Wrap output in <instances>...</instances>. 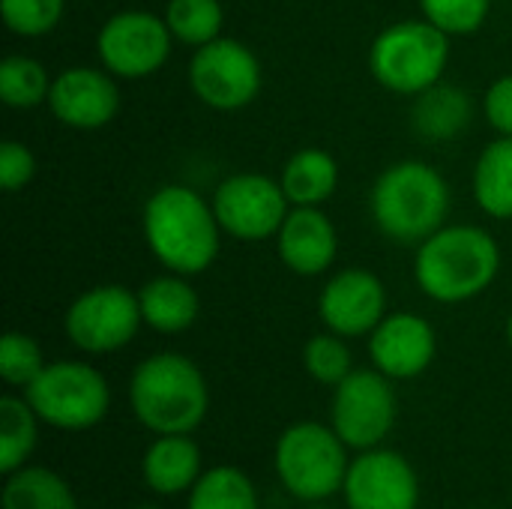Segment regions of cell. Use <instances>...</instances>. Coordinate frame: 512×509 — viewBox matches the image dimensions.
<instances>
[{
	"label": "cell",
	"mask_w": 512,
	"mask_h": 509,
	"mask_svg": "<svg viewBox=\"0 0 512 509\" xmlns=\"http://www.w3.org/2000/svg\"><path fill=\"white\" fill-rule=\"evenodd\" d=\"M24 399L42 423L60 432H87L111 408V390L102 372L78 360L48 363L24 390Z\"/></svg>",
	"instance_id": "52a82bcc"
},
{
	"label": "cell",
	"mask_w": 512,
	"mask_h": 509,
	"mask_svg": "<svg viewBox=\"0 0 512 509\" xmlns=\"http://www.w3.org/2000/svg\"><path fill=\"white\" fill-rule=\"evenodd\" d=\"M0 12L15 36L36 39L57 27L63 15V0H0Z\"/></svg>",
	"instance_id": "4dcf8cb0"
},
{
	"label": "cell",
	"mask_w": 512,
	"mask_h": 509,
	"mask_svg": "<svg viewBox=\"0 0 512 509\" xmlns=\"http://www.w3.org/2000/svg\"><path fill=\"white\" fill-rule=\"evenodd\" d=\"M450 60V36L432 21H396L369 48V69L378 84L402 96L435 87Z\"/></svg>",
	"instance_id": "5b68a950"
},
{
	"label": "cell",
	"mask_w": 512,
	"mask_h": 509,
	"mask_svg": "<svg viewBox=\"0 0 512 509\" xmlns=\"http://www.w3.org/2000/svg\"><path fill=\"white\" fill-rule=\"evenodd\" d=\"M348 447L333 426L324 423H294L288 426L273 453V468L279 483L306 504H321L342 492L348 474Z\"/></svg>",
	"instance_id": "8992f818"
},
{
	"label": "cell",
	"mask_w": 512,
	"mask_h": 509,
	"mask_svg": "<svg viewBox=\"0 0 512 509\" xmlns=\"http://www.w3.org/2000/svg\"><path fill=\"white\" fill-rule=\"evenodd\" d=\"M39 417L27 399L3 396L0 399V471L12 474L27 465L39 438Z\"/></svg>",
	"instance_id": "cb8c5ba5"
},
{
	"label": "cell",
	"mask_w": 512,
	"mask_h": 509,
	"mask_svg": "<svg viewBox=\"0 0 512 509\" xmlns=\"http://www.w3.org/2000/svg\"><path fill=\"white\" fill-rule=\"evenodd\" d=\"M138 509H162V507H138Z\"/></svg>",
	"instance_id": "d590c367"
},
{
	"label": "cell",
	"mask_w": 512,
	"mask_h": 509,
	"mask_svg": "<svg viewBox=\"0 0 512 509\" xmlns=\"http://www.w3.org/2000/svg\"><path fill=\"white\" fill-rule=\"evenodd\" d=\"M450 210L447 180L426 162L390 165L372 186V219L384 237L411 246L444 228Z\"/></svg>",
	"instance_id": "277c9868"
},
{
	"label": "cell",
	"mask_w": 512,
	"mask_h": 509,
	"mask_svg": "<svg viewBox=\"0 0 512 509\" xmlns=\"http://www.w3.org/2000/svg\"><path fill=\"white\" fill-rule=\"evenodd\" d=\"M36 174V159L21 141H3L0 147V186L6 192L24 189Z\"/></svg>",
	"instance_id": "1f68e13d"
},
{
	"label": "cell",
	"mask_w": 512,
	"mask_h": 509,
	"mask_svg": "<svg viewBox=\"0 0 512 509\" xmlns=\"http://www.w3.org/2000/svg\"><path fill=\"white\" fill-rule=\"evenodd\" d=\"M318 312L330 333L342 339L366 336L387 318L384 282L369 270H342L321 291Z\"/></svg>",
	"instance_id": "5bb4252c"
},
{
	"label": "cell",
	"mask_w": 512,
	"mask_h": 509,
	"mask_svg": "<svg viewBox=\"0 0 512 509\" xmlns=\"http://www.w3.org/2000/svg\"><path fill=\"white\" fill-rule=\"evenodd\" d=\"M141 474L156 495H183L201 480V450L192 435H156L141 459Z\"/></svg>",
	"instance_id": "ac0fdd59"
},
{
	"label": "cell",
	"mask_w": 512,
	"mask_h": 509,
	"mask_svg": "<svg viewBox=\"0 0 512 509\" xmlns=\"http://www.w3.org/2000/svg\"><path fill=\"white\" fill-rule=\"evenodd\" d=\"M186 509H261L255 483L234 465H216L201 474Z\"/></svg>",
	"instance_id": "d4e9b609"
},
{
	"label": "cell",
	"mask_w": 512,
	"mask_h": 509,
	"mask_svg": "<svg viewBox=\"0 0 512 509\" xmlns=\"http://www.w3.org/2000/svg\"><path fill=\"white\" fill-rule=\"evenodd\" d=\"M51 81L39 60L12 54L0 63V99L9 108H36L48 99Z\"/></svg>",
	"instance_id": "484cf974"
},
{
	"label": "cell",
	"mask_w": 512,
	"mask_h": 509,
	"mask_svg": "<svg viewBox=\"0 0 512 509\" xmlns=\"http://www.w3.org/2000/svg\"><path fill=\"white\" fill-rule=\"evenodd\" d=\"M102 66L117 78H147L171 54V27L165 18L141 9L111 15L96 39Z\"/></svg>",
	"instance_id": "8fae6325"
},
{
	"label": "cell",
	"mask_w": 512,
	"mask_h": 509,
	"mask_svg": "<svg viewBox=\"0 0 512 509\" xmlns=\"http://www.w3.org/2000/svg\"><path fill=\"white\" fill-rule=\"evenodd\" d=\"M471 120V99L465 90L450 87V84H435L420 93L414 105V126L420 135L444 141L459 135Z\"/></svg>",
	"instance_id": "603a6c76"
},
{
	"label": "cell",
	"mask_w": 512,
	"mask_h": 509,
	"mask_svg": "<svg viewBox=\"0 0 512 509\" xmlns=\"http://www.w3.org/2000/svg\"><path fill=\"white\" fill-rule=\"evenodd\" d=\"M279 183L294 207H318L336 192L339 165L327 150L306 147V150H297L285 162Z\"/></svg>",
	"instance_id": "ffe728a7"
},
{
	"label": "cell",
	"mask_w": 512,
	"mask_h": 509,
	"mask_svg": "<svg viewBox=\"0 0 512 509\" xmlns=\"http://www.w3.org/2000/svg\"><path fill=\"white\" fill-rule=\"evenodd\" d=\"M483 111L495 132L512 138V75H501L498 81H492L483 99Z\"/></svg>",
	"instance_id": "d6a6232c"
},
{
	"label": "cell",
	"mask_w": 512,
	"mask_h": 509,
	"mask_svg": "<svg viewBox=\"0 0 512 509\" xmlns=\"http://www.w3.org/2000/svg\"><path fill=\"white\" fill-rule=\"evenodd\" d=\"M219 228L216 210L189 186H162L144 207L150 252L180 276H198L216 261Z\"/></svg>",
	"instance_id": "7a4b0ae2"
},
{
	"label": "cell",
	"mask_w": 512,
	"mask_h": 509,
	"mask_svg": "<svg viewBox=\"0 0 512 509\" xmlns=\"http://www.w3.org/2000/svg\"><path fill=\"white\" fill-rule=\"evenodd\" d=\"M45 366L48 363L42 360V348L30 336L6 333L0 339V375L9 387L27 390Z\"/></svg>",
	"instance_id": "f1b7e54d"
},
{
	"label": "cell",
	"mask_w": 512,
	"mask_h": 509,
	"mask_svg": "<svg viewBox=\"0 0 512 509\" xmlns=\"http://www.w3.org/2000/svg\"><path fill=\"white\" fill-rule=\"evenodd\" d=\"M189 84L204 105L216 111H237L258 96L261 63L243 42L219 36L192 54Z\"/></svg>",
	"instance_id": "30bf717a"
},
{
	"label": "cell",
	"mask_w": 512,
	"mask_h": 509,
	"mask_svg": "<svg viewBox=\"0 0 512 509\" xmlns=\"http://www.w3.org/2000/svg\"><path fill=\"white\" fill-rule=\"evenodd\" d=\"M138 303H141V315L144 324L153 327L156 333H183L195 324L198 318V294L195 288L177 276H159L150 279L141 291H138Z\"/></svg>",
	"instance_id": "d6986e66"
},
{
	"label": "cell",
	"mask_w": 512,
	"mask_h": 509,
	"mask_svg": "<svg viewBox=\"0 0 512 509\" xmlns=\"http://www.w3.org/2000/svg\"><path fill=\"white\" fill-rule=\"evenodd\" d=\"M306 509H330V507H324V504H309Z\"/></svg>",
	"instance_id": "e575fe53"
},
{
	"label": "cell",
	"mask_w": 512,
	"mask_h": 509,
	"mask_svg": "<svg viewBox=\"0 0 512 509\" xmlns=\"http://www.w3.org/2000/svg\"><path fill=\"white\" fill-rule=\"evenodd\" d=\"M135 420L153 435H192L210 408L201 369L183 354H153L135 366L129 381Z\"/></svg>",
	"instance_id": "6da1fadb"
},
{
	"label": "cell",
	"mask_w": 512,
	"mask_h": 509,
	"mask_svg": "<svg viewBox=\"0 0 512 509\" xmlns=\"http://www.w3.org/2000/svg\"><path fill=\"white\" fill-rule=\"evenodd\" d=\"M3 509H78L69 483L39 465H24L6 474Z\"/></svg>",
	"instance_id": "44dd1931"
},
{
	"label": "cell",
	"mask_w": 512,
	"mask_h": 509,
	"mask_svg": "<svg viewBox=\"0 0 512 509\" xmlns=\"http://www.w3.org/2000/svg\"><path fill=\"white\" fill-rule=\"evenodd\" d=\"M501 270L495 237L477 225H450L420 243L414 276L426 297L438 303H465L480 297Z\"/></svg>",
	"instance_id": "3957f363"
},
{
	"label": "cell",
	"mask_w": 512,
	"mask_h": 509,
	"mask_svg": "<svg viewBox=\"0 0 512 509\" xmlns=\"http://www.w3.org/2000/svg\"><path fill=\"white\" fill-rule=\"evenodd\" d=\"M222 18L225 15H222L219 0H168V9H165L171 36L195 48L219 39Z\"/></svg>",
	"instance_id": "4316f807"
},
{
	"label": "cell",
	"mask_w": 512,
	"mask_h": 509,
	"mask_svg": "<svg viewBox=\"0 0 512 509\" xmlns=\"http://www.w3.org/2000/svg\"><path fill=\"white\" fill-rule=\"evenodd\" d=\"M276 249L297 276H321L333 267L339 240L333 222L318 207H294L276 234Z\"/></svg>",
	"instance_id": "e0dca14e"
},
{
	"label": "cell",
	"mask_w": 512,
	"mask_h": 509,
	"mask_svg": "<svg viewBox=\"0 0 512 509\" xmlns=\"http://www.w3.org/2000/svg\"><path fill=\"white\" fill-rule=\"evenodd\" d=\"M348 509H417L420 480L411 462L393 450H363L345 474Z\"/></svg>",
	"instance_id": "4fadbf2b"
},
{
	"label": "cell",
	"mask_w": 512,
	"mask_h": 509,
	"mask_svg": "<svg viewBox=\"0 0 512 509\" xmlns=\"http://www.w3.org/2000/svg\"><path fill=\"white\" fill-rule=\"evenodd\" d=\"M474 198L489 216L512 219V138L501 135L477 159Z\"/></svg>",
	"instance_id": "7402d4cb"
},
{
	"label": "cell",
	"mask_w": 512,
	"mask_h": 509,
	"mask_svg": "<svg viewBox=\"0 0 512 509\" xmlns=\"http://www.w3.org/2000/svg\"><path fill=\"white\" fill-rule=\"evenodd\" d=\"M492 0H420L423 18L441 27L447 36L477 33L489 15Z\"/></svg>",
	"instance_id": "f546056e"
},
{
	"label": "cell",
	"mask_w": 512,
	"mask_h": 509,
	"mask_svg": "<svg viewBox=\"0 0 512 509\" xmlns=\"http://www.w3.org/2000/svg\"><path fill=\"white\" fill-rule=\"evenodd\" d=\"M507 339H510V345H512V315H510V321H507Z\"/></svg>",
	"instance_id": "836d02e7"
},
{
	"label": "cell",
	"mask_w": 512,
	"mask_h": 509,
	"mask_svg": "<svg viewBox=\"0 0 512 509\" xmlns=\"http://www.w3.org/2000/svg\"><path fill=\"white\" fill-rule=\"evenodd\" d=\"M435 330L426 318L411 312L387 315L369 333V357L390 381H411L435 360Z\"/></svg>",
	"instance_id": "2e32d148"
},
{
	"label": "cell",
	"mask_w": 512,
	"mask_h": 509,
	"mask_svg": "<svg viewBox=\"0 0 512 509\" xmlns=\"http://www.w3.org/2000/svg\"><path fill=\"white\" fill-rule=\"evenodd\" d=\"M48 105L63 126L102 129L120 111V90L108 69L72 66L51 81Z\"/></svg>",
	"instance_id": "9a60e30c"
},
{
	"label": "cell",
	"mask_w": 512,
	"mask_h": 509,
	"mask_svg": "<svg viewBox=\"0 0 512 509\" xmlns=\"http://www.w3.org/2000/svg\"><path fill=\"white\" fill-rule=\"evenodd\" d=\"M288 195L282 183L264 174H231L219 183L213 195V210L222 225L237 240H264L279 234L288 216Z\"/></svg>",
	"instance_id": "7c38bea8"
},
{
	"label": "cell",
	"mask_w": 512,
	"mask_h": 509,
	"mask_svg": "<svg viewBox=\"0 0 512 509\" xmlns=\"http://www.w3.org/2000/svg\"><path fill=\"white\" fill-rule=\"evenodd\" d=\"M144 324L138 294L123 285H99L84 291L66 312V339L84 354H111L126 348Z\"/></svg>",
	"instance_id": "9c48e42d"
},
{
	"label": "cell",
	"mask_w": 512,
	"mask_h": 509,
	"mask_svg": "<svg viewBox=\"0 0 512 509\" xmlns=\"http://www.w3.org/2000/svg\"><path fill=\"white\" fill-rule=\"evenodd\" d=\"M303 369L309 372L312 381H318L324 387H339L354 372V360H351V351H348L342 336L321 333V336H312L306 342Z\"/></svg>",
	"instance_id": "83f0119b"
},
{
	"label": "cell",
	"mask_w": 512,
	"mask_h": 509,
	"mask_svg": "<svg viewBox=\"0 0 512 509\" xmlns=\"http://www.w3.org/2000/svg\"><path fill=\"white\" fill-rule=\"evenodd\" d=\"M330 426L348 450H375L396 426V393L384 372L354 369L339 387H333Z\"/></svg>",
	"instance_id": "ba28073f"
}]
</instances>
